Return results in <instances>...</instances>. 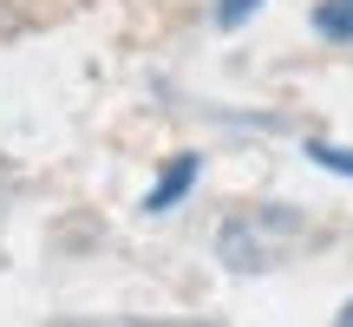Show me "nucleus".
I'll return each mask as SVG.
<instances>
[{
    "instance_id": "nucleus-1",
    "label": "nucleus",
    "mask_w": 353,
    "mask_h": 327,
    "mask_svg": "<svg viewBox=\"0 0 353 327\" xmlns=\"http://www.w3.org/2000/svg\"><path fill=\"white\" fill-rule=\"evenodd\" d=\"M190 177H196V157H170V170L157 177V190L144 197V210H170V203L190 190Z\"/></svg>"
},
{
    "instance_id": "nucleus-2",
    "label": "nucleus",
    "mask_w": 353,
    "mask_h": 327,
    "mask_svg": "<svg viewBox=\"0 0 353 327\" xmlns=\"http://www.w3.org/2000/svg\"><path fill=\"white\" fill-rule=\"evenodd\" d=\"M314 26H321L327 39H353V0H321Z\"/></svg>"
},
{
    "instance_id": "nucleus-3",
    "label": "nucleus",
    "mask_w": 353,
    "mask_h": 327,
    "mask_svg": "<svg viewBox=\"0 0 353 327\" xmlns=\"http://www.w3.org/2000/svg\"><path fill=\"white\" fill-rule=\"evenodd\" d=\"M314 164H327V170L353 177V151H334V144H314Z\"/></svg>"
},
{
    "instance_id": "nucleus-4",
    "label": "nucleus",
    "mask_w": 353,
    "mask_h": 327,
    "mask_svg": "<svg viewBox=\"0 0 353 327\" xmlns=\"http://www.w3.org/2000/svg\"><path fill=\"white\" fill-rule=\"evenodd\" d=\"M255 7H262V0H223V7H216V20H223V26H242Z\"/></svg>"
},
{
    "instance_id": "nucleus-5",
    "label": "nucleus",
    "mask_w": 353,
    "mask_h": 327,
    "mask_svg": "<svg viewBox=\"0 0 353 327\" xmlns=\"http://www.w3.org/2000/svg\"><path fill=\"white\" fill-rule=\"evenodd\" d=\"M341 327H353V301H347V308H341Z\"/></svg>"
}]
</instances>
